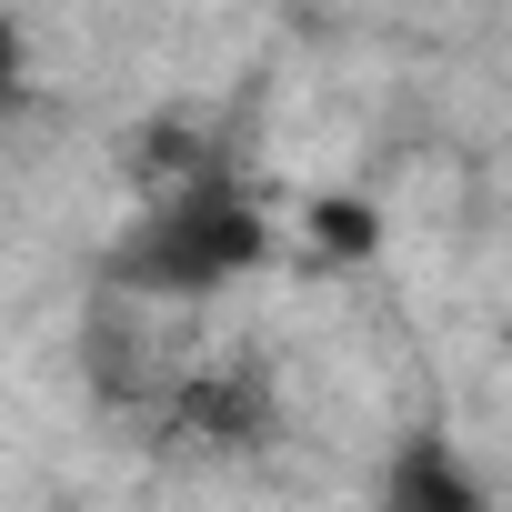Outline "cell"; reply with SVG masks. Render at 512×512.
<instances>
[{
	"label": "cell",
	"mask_w": 512,
	"mask_h": 512,
	"mask_svg": "<svg viewBox=\"0 0 512 512\" xmlns=\"http://www.w3.org/2000/svg\"><path fill=\"white\" fill-rule=\"evenodd\" d=\"M11 81H21V31L0 21V91H11Z\"/></svg>",
	"instance_id": "obj_5"
},
{
	"label": "cell",
	"mask_w": 512,
	"mask_h": 512,
	"mask_svg": "<svg viewBox=\"0 0 512 512\" xmlns=\"http://www.w3.org/2000/svg\"><path fill=\"white\" fill-rule=\"evenodd\" d=\"M312 231H322V251H372L382 221H372L362 201H312Z\"/></svg>",
	"instance_id": "obj_4"
},
{
	"label": "cell",
	"mask_w": 512,
	"mask_h": 512,
	"mask_svg": "<svg viewBox=\"0 0 512 512\" xmlns=\"http://www.w3.org/2000/svg\"><path fill=\"white\" fill-rule=\"evenodd\" d=\"M272 262V221L251 211L241 181L221 171H191L171 181L101 262V292L111 302H201V292H231L241 272Z\"/></svg>",
	"instance_id": "obj_1"
},
{
	"label": "cell",
	"mask_w": 512,
	"mask_h": 512,
	"mask_svg": "<svg viewBox=\"0 0 512 512\" xmlns=\"http://www.w3.org/2000/svg\"><path fill=\"white\" fill-rule=\"evenodd\" d=\"M392 512H492V492L442 452V442H402V462H392V492H382Z\"/></svg>",
	"instance_id": "obj_3"
},
{
	"label": "cell",
	"mask_w": 512,
	"mask_h": 512,
	"mask_svg": "<svg viewBox=\"0 0 512 512\" xmlns=\"http://www.w3.org/2000/svg\"><path fill=\"white\" fill-rule=\"evenodd\" d=\"M161 422H171V442L251 452V442L282 422V402H272V382L251 372V362H221V372H181V382H171V402H161Z\"/></svg>",
	"instance_id": "obj_2"
}]
</instances>
